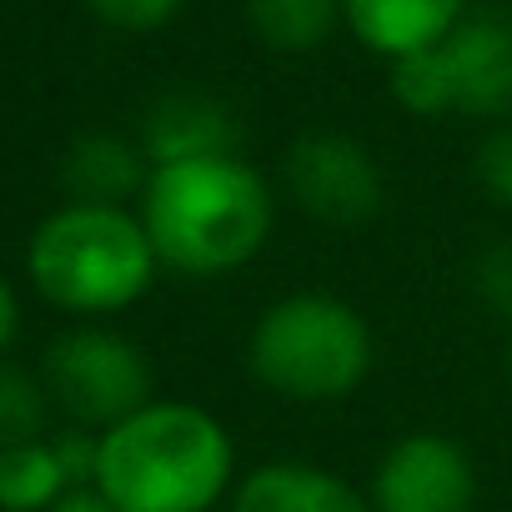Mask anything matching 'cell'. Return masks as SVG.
<instances>
[{
	"instance_id": "3",
	"label": "cell",
	"mask_w": 512,
	"mask_h": 512,
	"mask_svg": "<svg viewBox=\"0 0 512 512\" xmlns=\"http://www.w3.org/2000/svg\"><path fill=\"white\" fill-rule=\"evenodd\" d=\"M156 251L136 211L66 201L26 246V272L36 292L71 317H111L136 307L156 282Z\"/></svg>"
},
{
	"instance_id": "18",
	"label": "cell",
	"mask_w": 512,
	"mask_h": 512,
	"mask_svg": "<svg viewBox=\"0 0 512 512\" xmlns=\"http://www.w3.org/2000/svg\"><path fill=\"white\" fill-rule=\"evenodd\" d=\"M477 292H482L497 312L512 317V251H507V246L477 256Z\"/></svg>"
},
{
	"instance_id": "14",
	"label": "cell",
	"mask_w": 512,
	"mask_h": 512,
	"mask_svg": "<svg viewBox=\"0 0 512 512\" xmlns=\"http://www.w3.org/2000/svg\"><path fill=\"white\" fill-rule=\"evenodd\" d=\"M246 16L272 51L302 56L332 36L342 21V0H246Z\"/></svg>"
},
{
	"instance_id": "9",
	"label": "cell",
	"mask_w": 512,
	"mask_h": 512,
	"mask_svg": "<svg viewBox=\"0 0 512 512\" xmlns=\"http://www.w3.org/2000/svg\"><path fill=\"white\" fill-rule=\"evenodd\" d=\"M231 512H372V502L332 467L262 462L236 482Z\"/></svg>"
},
{
	"instance_id": "12",
	"label": "cell",
	"mask_w": 512,
	"mask_h": 512,
	"mask_svg": "<svg viewBox=\"0 0 512 512\" xmlns=\"http://www.w3.org/2000/svg\"><path fill=\"white\" fill-rule=\"evenodd\" d=\"M61 181L71 191V201H91V206H126L131 196L141 201L146 181H151V161L141 151V141L126 136H81L66 151Z\"/></svg>"
},
{
	"instance_id": "10",
	"label": "cell",
	"mask_w": 512,
	"mask_h": 512,
	"mask_svg": "<svg viewBox=\"0 0 512 512\" xmlns=\"http://www.w3.org/2000/svg\"><path fill=\"white\" fill-rule=\"evenodd\" d=\"M236 116L211 101V96H166L151 106L146 131H141V151L151 166H171V161H201V156H236Z\"/></svg>"
},
{
	"instance_id": "16",
	"label": "cell",
	"mask_w": 512,
	"mask_h": 512,
	"mask_svg": "<svg viewBox=\"0 0 512 512\" xmlns=\"http://www.w3.org/2000/svg\"><path fill=\"white\" fill-rule=\"evenodd\" d=\"M86 6L116 31H156L186 6V0H86Z\"/></svg>"
},
{
	"instance_id": "11",
	"label": "cell",
	"mask_w": 512,
	"mask_h": 512,
	"mask_svg": "<svg viewBox=\"0 0 512 512\" xmlns=\"http://www.w3.org/2000/svg\"><path fill=\"white\" fill-rule=\"evenodd\" d=\"M342 21L367 51L402 61L452 36V26L462 21V0H342Z\"/></svg>"
},
{
	"instance_id": "7",
	"label": "cell",
	"mask_w": 512,
	"mask_h": 512,
	"mask_svg": "<svg viewBox=\"0 0 512 512\" xmlns=\"http://www.w3.org/2000/svg\"><path fill=\"white\" fill-rule=\"evenodd\" d=\"M367 502L372 512H472L477 467L452 437L407 432L382 452Z\"/></svg>"
},
{
	"instance_id": "21",
	"label": "cell",
	"mask_w": 512,
	"mask_h": 512,
	"mask_svg": "<svg viewBox=\"0 0 512 512\" xmlns=\"http://www.w3.org/2000/svg\"><path fill=\"white\" fill-rule=\"evenodd\" d=\"M507 382H512V347H507Z\"/></svg>"
},
{
	"instance_id": "19",
	"label": "cell",
	"mask_w": 512,
	"mask_h": 512,
	"mask_svg": "<svg viewBox=\"0 0 512 512\" xmlns=\"http://www.w3.org/2000/svg\"><path fill=\"white\" fill-rule=\"evenodd\" d=\"M16 337H21V302H16L11 277L0 272V362H6V352L16 347Z\"/></svg>"
},
{
	"instance_id": "13",
	"label": "cell",
	"mask_w": 512,
	"mask_h": 512,
	"mask_svg": "<svg viewBox=\"0 0 512 512\" xmlns=\"http://www.w3.org/2000/svg\"><path fill=\"white\" fill-rule=\"evenodd\" d=\"M66 492L71 477L51 437L0 447V512H51Z\"/></svg>"
},
{
	"instance_id": "5",
	"label": "cell",
	"mask_w": 512,
	"mask_h": 512,
	"mask_svg": "<svg viewBox=\"0 0 512 512\" xmlns=\"http://www.w3.org/2000/svg\"><path fill=\"white\" fill-rule=\"evenodd\" d=\"M392 96L412 116H512V21L462 16L432 51L392 61Z\"/></svg>"
},
{
	"instance_id": "1",
	"label": "cell",
	"mask_w": 512,
	"mask_h": 512,
	"mask_svg": "<svg viewBox=\"0 0 512 512\" xmlns=\"http://www.w3.org/2000/svg\"><path fill=\"white\" fill-rule=\"evenodd\" d=\"M136 216L161 267L181 277H226L267 246L277 196L251 161L201 156L151 166Z\"/></svg>"
},
{
	"instance_id": "17",
	"label": "cell",
	"mask_w": 512,
	"mask_h": 512,
	"mask_svg": "<svg viewBox=\"0 0 512 512\" xmlns=\"http://www.w3.org/2000/svg\"><path fill=\"white\" fill-rule=\"evenodd\" d=\"M477 181L497 206H512V126L492 131L477 146Z\"/></svg>"
},
{
	"instance_id": "15",
	"label": "cell",
	"mask_w": 512,
	"mask_h": 512,
	"mask_svg": "<svg viewBox=\"0 0 512 512\" xmlns=\"http://www.w3.org/2000/svg\"><path fill=\"white\" fill-rule=\"evenodd\" d=\"M51 417V392L41 372H26L16 362H0V447L41 442Z\"/></svg>"
},
{
	"instance_id": "4",
	"label": "cell",
	"mask_w": 512,
	"mask_h": 512,
	"mask_svg": "<svg viewBox=\"0 0 512 512\" xmlns=\"http://www.w3.org/2000/svg\"><path fill=\"white\" fill-rule=\"evenodd\" d=\"M246 367L287 402H342L372 372V327L342 297L297 292L256 317Z\"/></svg>"
},
{
	"instance_id": "2",
	"label": "cell",
	"mask_w": 512,
	"mask_h": 512,
	"mask_svg": "<svg viewBox=\"0 0 512 512\" xmlns=\"http://www.w3.org/2000/svg\"><path fill=\"white\" fill-rule=\"evenodd\" d=\"M96 487L121 512H211L236 492V442L206 407L156 397L101 432Z\"/></svg>"
},
{
	"instance_id": "8",
	"label": "cell",
	"mask_w": 512,
	"mask_h": 512,
	"mask_svg": "<svg viewBox=\"0 0 512 512\" xmlns=\"http://www.w3.org/2000/svg\"><path fill=\"white\" fill-rule=\"evenodd\" d=\"M287 191L327 226H362L382 206V171L362 141L317 131L287 151Z\"/></svg>"
},
{
	"instance_id": "20",
	"label": "cell",
	"mask_w": 512,
	"mask_h": 512,
	"mask_svg": "<svg viewBox=\"0 0 512 512\" xmlns=\"http://www.w3.org/2000/svg\"><path fill=\"white\" fill-rule=\"evenodd\" d=\"M51 512H121V507H116V502H111L101 487H71V492H66V497H61Z\"/></svg>"
},
{
	"instance_id": "6",
	"label": "cell",
	"mask_w": 512,
	"mask_h": 512,
	"mask_svg": "<svg viewBox=\"0 0 512 512\" xmlns=\"http://www.w3.org/2000/svg\"><path fill=\"white\" fill-rule=\"evenodd\" d=\"M41 382L51 392V407H61L86 432H106L156 402L146 352L111 327L61 332L41 357Z\"/></svg>"
}]
</instances>
